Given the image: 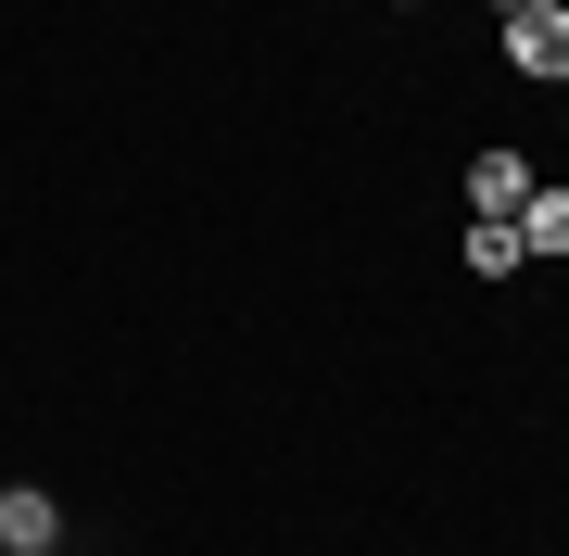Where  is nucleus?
Wrapping results in <instances>:
<instances>
[{"label":"nucleus","mask_w":569,"mask_h":556,"mask_svg":"<svg viewBox=\"0 0 569 556\" xmlns=\"http://www.w3.org/2000/svg\"><path fill=\"white\" fill-rule=\"evenodd\" d=\"M493 26H507V63H519V77L569 89V0H493Z\"/></svg>","instance_id":"obj_1"},{"label":"nucleus","mask_w":569,"mask_h":556,"mask_svg":"<svg viewBox=\"0 0 569 556\" xmlns=\"http://www.w3.org/2000/svg\"><path fill=\"white\" fill-rule=\"evenodd\" d=\"M507 228H519V266H545V253H569V190H531V203H519Z\"/></svg>","instance_id":"obj_4"},{"label":"nucleus","mask_w":569,"mask_h":556,"mask_svg":"<svg viewBox=\"0 0 569 556\" xmlns=\"http://www.w3.org/2000/svg\"><path fill=\"white\" fill-rule=\"evenodd\" d=\"M406 13H418V0H406Z\"/></svg>","instance_id":"obj_6"},{"label":"nucleus","mask_w":569,"mask_h":556,"mask_svg":"<svg viewBox=\"0 0 569 556\" xmlns=\"http://www.w3.org/2000/svg\"><path fill=\"white\" fill-rule=\"evenodd\" d=\"M51 532H63V506L39 481H0V556H51Z\"/></svg>","instance_id":"obj_2"},{"label":"nucleus","mask_w":569,"mask_h":556,"mask_svg":"<svg viewBox=\"0 0 569 556\" xmlns=\"http://www.w3.org/2000/svg\"><path fill=\"white\" fill-rule=\"evenodd\" d=\"M468 279H519V228H493V215L468 228Z\"/></svg>","instance_id":"obj_5"},{"label":"nucleus","mask_w":569,"mask_h":556,"mask_svg":"<svg viewBox=\"0 0 569 556\" xmlns=\"http://www.w3.org/2000/svg\"><path fill=\"white\" fill-rule=\"evenodd\" d=\"M531 190H545V178H531V165H519V152H481V165H468V203H481L493 228H507V215L531 203Z\"/></svg>","instance_id":"obj_3"}]
</instances>
